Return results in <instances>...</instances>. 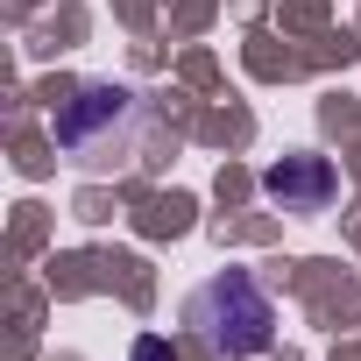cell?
<instances>
[{"label": "cell", "mask_w": 361, "mask_h": 361, "mask_svg": "<svg viewBox=\"0 0 361 361\" xmlns=\"http://www.w3.org/2000/svg\"><path fill=\"white\" fill-rule=\"evenodd\" d=\"M149 128V99L128 85H85L64 114H57V149L78 170H114L135 156V135Z\"/></svg>", "instance_id": "obj_1"}, {"label": "cell", "mask_w": 361, "mask_h": 361, "mask_svg": "<svg viewBox=\"0 0 361 361\" xmlns=\"http://www.w3.org/2000/svg\"><path fill=\"white\" fill-rule=\"evenodd\" d=\"M185 326H192L213 354L234 361V354H262V347L276 340V305H269V290H262L248 269H227V276H213V283L192 290Z\"/></svg>", "instance_id": "obj_2"}, {"label": "cell", "mask_w": 361, "mask_h": 361, "mask_svg": "<svg viewBox=\"0 0 361 361\" xmlns=\"http://www.w3.org/2000/svg\"><path fill=\"white\" fill-rule=\"evenodd\" d=\"M262 192H269L283 213H326V199H333V163H326V156H283V163L262 177Z\"/></svg>", "instance_id": "obj_3"}, {"label": "cell", "mask_w": 361, "mask_h": 361, "mask_svg": "<svg viewBox=\"0 0 361 361\" xmlns=\"http://www.w3.org/2000/svg\"><path fill=\"white\" fill-rule=\"evenodd\" d=\"M135 361H177L170 340H135Z\"/></svg>", "instance_id": "obj_4"}]
</instances>
